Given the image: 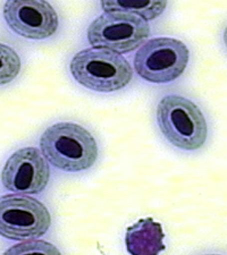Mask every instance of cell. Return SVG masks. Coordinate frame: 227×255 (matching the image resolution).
Returning a JSON list of instances; mask_svg holds the SVG:
<instances>
[{
  "label": "cell",
  "mask_w": 227,
  "mask_h": 255,
  "mask_svg": "<svg viewBox=\"0 0 227 255\" xmlns=\"http://www.w3.org/2000/svg\"><path fill=\"white\" fill-rule=\"evenodd\" d=\"M43 157L57 169L77 172L90 169L98 159V144L88 129L75 123L60 122L40 137Z\"/></svg>",
  "instance_id": "obj_1"
},
{
  "label": "cell",
  "mask_w": 227,
  "mask_h": 255,
  "mask_svg": "<svg viewBox=\"0 0 227 255\" xmlns=\"http://www.w3.org/2000/svg\"><path fill=\"white\" fill-rule=\"evenodd\" d=\"M157 123L165 138L181 150H198L207 141L204 114L195 102L182 96L169 94L159 101Z\"/></svg>",
  "instance_id": "obj_2"
},
{
  "label": "cell",
  "mask_w": 227,
  "mask_h": 255,
  "mask_svg": "<svg viewBox=\"0 0 227 255\" xmlns=\"http://www.w3.org/2000/svg\"><path fill=\"white\" fill-rule=\"evenodd\" d=\"M78 84L97 92H115L130 84L132 67L123 56L107 49H84L73 57L69 65Z\"/></svg>",
  "instance_id": "obj_3"
},
{
  "label": "cell",
  "mask_w": 227,
  "mask_h": 255,
  "mask_svg": "<svg viewBox=\"0 0 227 255\" xmlns=\"http://www.w3.org/2000/svg\"><path fill=\"white\" fill-rule=\"evenodd\" d=\"M190 58L189 49L173 38H156L143 43L134 57L140 77L151 83H171L184 73Z\"/></svg>",
  "instance_id": "obj_4"
},
{
  "label": "cell",
  "mask_w": 227,
  "mask_h": 255,
  "mask_svg": "<svg viewBox=\"0 0 227 255\" xmlns=\"http://www.w3.org/2000/svg\"><path fill=\"white\" fill-rule=\"evenodd\" d=\"M150 36V26L144 18L134 14H101L90 24L88 40L91 46L117 53H126L146 42Z\"/></svg>",
  "instance_id": "obj_5"
},
{
  "label": "cell",
  "mask_w": 227,
  "mask_h": 255,
  "mask_svg": "<svg viewBox=\"0 0 227 255\" xmlns=\"http://www.w3.org/2000/svg\"><path fill=\"white\" fill-rule=\"evenodd\" d=\"M50 226V213L40 201L25 195L0 196V236L13 241L35 240Z\"/></svg>",
  "instance_id": "obj_6"
},
{
  "label": "cell",
  "mask_w": 227,
  "mask_h": 255,
  "mask_svg": "<svg viewBox=\"0 0 227 255\" xmlns=\"http://www.w3.org/2000/svg\"><path fill=\"white\" fill-rule=\"evenodd\" d=\"M2 15L16 34L30 40H44L58 30L59 18L47 0H6Z\"/></svg>",
  "instance_id": "obj_7"
},
{
  "label": "cell",
  "mask_w": 227,
  "mask_h": 255,
  "mask_svg": "<svg viewBox=\"0 0 227 255\" xmlns=\"http://www.w3.org/2000/svg\"><path fill=\"white\" fill-rule=\"evenodd\" d=\"M50 169L45 158L35 147H23L2 168L1 182L8 191L17 194H39L47 187Z\"/></svg>",
  "instance_id": "obj_8"
},
{
  "label": "cell",
  "mask_w": 227,
  "mask_h": 255,
  "mask_svg": "<svg viewBox=\"0 0 227 255\" xmlns=\"http://www.w3.org/2000/svg\"><path fill=\"white\" fill-rule=\"evenodd\" d=\"M164 237L162 225L152 218L139 220L126 230L127 252L133 255L158 254L165 250Z\"/></svg>",
  "instance_id": "obj_9"
},
{
  "label": "cell",
  "mask_w": 227,
  "mask_h": 255,
  "mask_svg": "<svg viewBox=\"0 0 227 255\" xmlns=\"http://www.w3.org/2000/svg\"><path fill=\"white\" fill-rule=\"evenodd\" d=\"M168 0H100L101 8L106 13L134 14L146 20H154L162 15Z\"/></svg>",
  "instance_id": "obj_10"
},
{
  "label": "cell",
  "mask_w": 227,
  "mask_h": 255,
  "mask_svg": "<svg viewBox=\"0 0 227 255\" xmlns=\"http://www.w3.org/2000/svg\"><path fill=\"white\" fill-rule=\"evenodd\" d=\"M20 71V59L13 48L0 43V86L13 82Z\"/></svg>",
  "instance_id": "obj_11"
},
{
  "label": "cell",
  "mask_w": 227,
  "mask_h": 255,
  "mask_svg": "<svg viewBox=\"0 0 227 255\" xmlns=\"http://www.w3.org/2000/svg\"><path fill=\"white\" fill-rule=\"evenodd\" d=\"M224 42H225V46L227 48V26H226L225 31H224Z\"/></svg>",
  "instance_id": "obj_12"
}]
</instances>
